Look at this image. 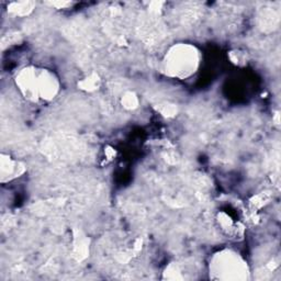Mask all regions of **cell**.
Returning <instances> with one entry per match:
<instances>
[{
  "instance_id": "1",
  "label": "cell",
  "mask_w": 281,
  "mask_h": 281,
  "mask_svg": "<svg viewBox=\"0 0 281 281\" xmlns=\"http://www.w3.org/2000/svg\"><path fill=\"white\" fill-rule=\"evenodd\" d=\"M20 94L31 102H48L60 92V80L53 72L34 66L22 68L16 76Z\"/></svg>"
},
{
  "instance_id": "2",
  "label": "cell",
  "mask_w": 281,
  "mask_h": 281,
  "mask_svg": "<svg viewBox=\"0 0 281 281\" xmlns=\"http://www.w3.org/2000/svg\"><path fill=\"white\" fill-rule=\"evenodd\" d=\"M199 50L188 43H178L167 50L162 62V70L168 77L187 80L200 66Z\"/></svg>"
},
{
  "instance_id": "3",
  "label": "cell",
  "mask_w": 281,
  "mask_h": 281,
  "mask_svg": "<svg viewBox=\"0 0 281 281\" xmlns=\"http://www.w3.org/2000/svg\"><path fill=\"white\" fill-rule=\"evenodd\" d=\"M210 278L214 280H247L250 268L247 262L238 252L223 250L216 252L209 262Z\"/></svg>"
},
{
  "instance_id": "4",
  "label": "cell",
  "mask_w": 281,
  "mask_h": 281,
  "mask_svg": "<svg viewBox=\"0 0 281 281\" xmlns=\"http://www.w3.org/2000/svg\"><path fill=\"white\" fill-rule=\"evenodd\" d=\"M24 165L20 162L11 158L10 156L2 155V164H0V172H2V182H9L11 179L19 177L24 172Z\"/></svg>"
},
{
  "instance_id": "5",
  "label": "cell",
  "mask_w": 281,
  "mask_h": 281,
  "mask_svg": "<svg viewBox=\"0 0 281 281\" xmlns=\"http://www.w3.org/2000/svg\"><path fill=\"white\" fill-rule=\"evenodd\" d=\"M33 9H34V4L31 2H12L9 4L8 11L11 14L19 16H29Z\"/></svg>"
},
{
  "instance_id": "6",
  "label": "cell",
  "mask_w": 281,
  "mask_h": 281,
  "mask_svg": "<svg viewBox=\"0 0 281 281\" xmlns=\"http://www.w3.org/2000/svg\"><path fill=\"white\" fill-rule=\"evenodd\" d=\"M88 243L89 240L85 235H82L80 232L75 236V243H74V250H75V256L78 260H82L86 258L88 255Z\"/></svg>"
},
{
  "instance_id": "7",
  "label": "cell",
  "mask_w": 281,
  "mask_h": 281,
  "mask_svg": "<svg viewBox=\"0 0 281 281\" xmlns=\"http://www.w3.org/2000/svg\"><path fill=\"white\" fill-rule=\"evenodd\" d=\"M99 84H100L99 76L97 74H92L89 77L85 78L84 80H82L80 84H78V86H80V88L82 89V90L94 92L96 89H98Z\"/></svg>"
},
{
  "instance_id": "8",
  "label": "cell",
  "mask_w": 281,
  "mask_h": 281,
  "mask_svg": "<svg viewBox=\"0 0 281 281\" xmlns=\"http://www.w3.org/2000/svg\"><path fill=\"white\" fill-rule=\"evenodd\" d=\"M122 106L128 110H134L138 106V98L136 94L132 92H128L122 97Z\"/></svg>"
},
{
  "instance_id": "9",
  "label": "cell",
  "mask_w": 281,
  "mask_h": 281,
  "mask_svg": "<svg viewBox=\"0 0 281 281\" xmlns=\"http://www.w3.org/2000/svg\"><path fill=\"white\" fill-rule=\"evenodd\" d=\"M160 111L164 116L170 118V116H176L177 108L174 104H164V106H162V109H160Z\"/></svg>"
}]
</instances>
